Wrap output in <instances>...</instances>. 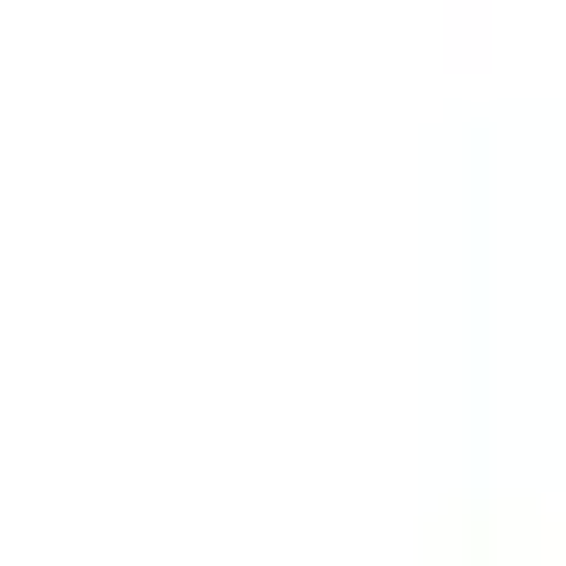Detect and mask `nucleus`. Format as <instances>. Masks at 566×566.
<instances>
[]
</instances>
